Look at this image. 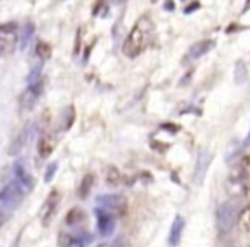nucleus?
I'll return each mask as SVG.
<instances>
[{
	"mask_svg": "<svg viewBox=\"0 0 250 247\" xmlns=\"http://www.w3.org/2000/svg\"><path fill=\"white\" fill-rule=\"evenodd\" d=\"M151 31H153V24L148 17H140L138 22L135 24V27L131 29V33L128 34L125 45H123V53L128 58H136L140 53H143V49L148 46Z\"/></svg>",
	"mask_w": 250,
	"mask_h": 247,
	"instance_id": "1",
	"label": "nucleus"
},
{
	"mask_svg": "<svg viewBox=\"0 0 250 247\" xmlns=\"http://www.w3.org/2000/svg\"><path fill=\"white\" fill-rule=\"evenodd\" d=\"M26 193L16 184V182H9L5 188L0 191V228L10 218L17 206L22 203Z\"/></svg>",
	"mask_w": 250,
	"mask_h": 247,
	"instance_id": "2",
	"label": "nucleus"
},
{
	"mask_svg": "<svg viewBox=\"0 0 250 247\" xmlns=\"http://www.w3.org/2000/svg\"><path fill=\"white\" fill-rule=\"evenodd\" d=\"M43 87H44L43 80H38V82L29 84V86H27V89L24 90L19 97V109L21 111H31V109L36 106L38 99H40L41 94H43Z\"/></svg>",
	"mask_w": 250,
	"mask_h": 247,
	"instance_id": "3",
	"label": "nucleus"
},
{
	"mask_svg": "<svg viewBox=\"0 0 250 247\" xmlns=\"http://www.w3.org/2000/svg\"><path fill=\"white\" fill-rule=\"evenodd\" d=\"M96 217H97V230H99V234L102 237H109L116 228L114 211L99 206L96 210Z\"/></svg>",
	"mask_w": 250,
	"mask_h": 247,
	"instance_id": "4",
	"label": "nucleus"
},
{
	"mask_svg": "<svg viewBox=\"0 0 250 247\" xmlns=\"http://www.w3.org/2000/svg\"><path fill=\"white\" fill-rule=\"evenodd\" d=\"M235 218H237V206L231 201L220 204V208H218V228L221 232L231 230V227L235 225Z\"/></svg>",
	"mask_w": 250,
	"mask_h": 247,
	"instance_id": "5",
	"label": "nucleus"
},
{
	"mask_svg": "<svg viewBox=\"0 0 250 247\" xmlns=\"http://www.w3.org/2000/svg\"><path fill=\"white\" fill-rule=\"evenodd\" d=\"M14 182H16V184L19 186L26 195L33 191V188H34L33 176L29 174V171L26 169L24 162H21V160L14 164Z\"/></svg>",
	"mask_w": 250,
	"mask_h": 247,
	"instance_id": "6",
	"label": "nucleus"
},
{
	"mask_svg": "<svg viewBox=\"0 0 250 247\" xmlns=\"http://www.w3.org/2000/svg\"><path fill=\"white\" fill-rule=\"evenodd\" d=\"M60 200H62V196H60L58 189H53L50 195H48L46 201L43 203V208H41V222H43V225H48L51 222V218L55 217L56 210H58Z\"/></svg>",
	"mask_w": 250,
	"mask_h": 247,
	"instance_id": "7",
	"label": "nucleus"
},
{
	"mask_svg": "<svg viewBox=\"0 0 250 247\" xmlns=\"http://www.w3.org/2000/svg\"><path fill=\"white\" fill-rule=\"evenodd\" d=\"M209 164H211V154L208 150H201L198 155V162H196L194 176H192L196 186H201L204 182V178H206V172H208Z\"/></svg>",
	"mask_w": 250,
	"mask_h": 247,
	"instance_id": "8",
	"label": "nucleus"
},
{
	"mask_svg": "<svg viewBox=\"0 0 250 247\" xmlns=\"http://www.w3.org/2000/svg\"><path fill=\"white\" fill-rule=\"evenodd\" d=\"M97 204L102 208H107L112 211H119L126 208V200L121 195H101L97 196Z\"/></svg>",
	"mask_w": 250,
	"mask_h": 247,
	"instance_id": "9",
	"label": "nucleus"
},
{
	"mask_svg": "<svg viewBox=\"0 0 250 247\" xmlns=\"http://www.w3.org/2000/svg\"><path fill=\"white\" fill-rule=\"evenodd\" d=\"M231 178L238 182H244V181H249L250 179V155H245L238 160L237 167L233 171V176Z\"/></svg>",
	"mask_w": 250,
	"mask_h": 247,
	"instance_id": "10",
	"label": "nucleus"
},
{
	"mask_svg": "<svg viewBox=\"0 0 250 247\" xmlns=\"http://www.w3.org/2000/svg\"><path fill=\"white\" fill-rule=\"evenodd\" d=\"M182 232H184V218L175 217L174 224H172V228H170V235H168V244L172 247L177 246L179 242H181Z\"/></svg>",
	"mask_w": 250,
	"mask_h": 247,
	"instance_id": "11",
	"label": "nucleus"
},
{
	"mask_svg": "<svg viewBox=\"0 0 250 247\" xmlns=\"http://www.w3.org/2000/svg\"><path fill=\"white\" fill-rule=\"evenodd\" d=\"M55 150V138L50 135L41 136V140L38 142V154L41 158H48Z\"/></svg>",
	"mask_w": 250,
	"mask_h": 247,
	"instance_id": "12",
	"label": "nucleus"
},
{
	"mask_svg": "<svg viewBox=\"0 0 250 247\" xmlns=\"http://www.w3.org/2000/svg\"><path fill=\"white\" fill-rule=\"evenodd\" d=\"M85 218H87V215L82 208H72V210L66 213L65 222L68 227H75V225H79V224H83Z\"/></svg>",
	"mask_w": 250,
	"mask_h": 247,
	"instance_id": "13",
	"label": "nucleus"
},
{
	"mask_svg": "<svg viewBox=\"0 0 250 247\" xmlns=\"http://www.w3.org/2000/svg\"><path fill=\"white\" fill-rule=\"evenodd\" d=\"M17 46V38L14 34H2L0 36V55L12 53Z\"/></svg>",
	"mask_w": 250,
	"mask_h": 247,
	"instance_id": "14",
	"label": "nucleus"
},
{
	"mask_svg": "<svg viewBox=\"0 0 250 247\" xmlns=\"http://www.w3.org/2000/svg\"><path fill=\"white\" fill-rule=\"evenodd\" d=\"M211 48V41L208 40H203V41H198V43H194L189 49V56L191 58H199V56H203L204 53H208Z\"/></svg>",
	"mask_w": 250,
	"mask_h": 247,
	"instance_id": "15",
	"label": "nucleus"
},
{
	"mask_svg": "<svg viewBox=\"0 0 250 247\" xmlns=\"http://www.w3.org/2000/svg\"><path fill=\"white\" fill-rule=\"evenodd\" d=\"M92 186H94V174H85L82 178V182H80V186H79V196L82 198V200H85V198L89 196Z\"/></svg>",
	"mask_w": 250,
	"mask_h": 247,
	"instance_id": "16",
	"label": "nucleus"
},
{
	"mask_svg": "<svg viewBox=\"0 0 250 247\" xmlns=\"http://www.w3.org/2000/svg\"><path fill=\"white\" fill-rule=\"evenodd\" d=\"M26 138H27V130H22V132L19 133V136L12 142V145H10V148H9V154L10 155H19L21 150H22V147L26 145Z\"/></svg>",
	"mask_w": 250,
	"mask_h": 247,
	"instance_id": "17",
	"label": "nucleus"
},
{
	"mask_svg": "<svg viewBox=\"0 0 250 247\" xmlns=\"http://www.w3.org/2000/svg\"><path fill=\"white\" fill-rule=\"evenodd\" d=\"M247 77H249V73H247V68H245L244 62L238 60L237 65H235V82H237L238 86H242V84H245Z\"/></svg>",
	"mask_w": 250,
	"mask_h": 247,
	"instance_id": "18",
	"label": "nucleus"
},
{
	"mask_svg": "<svg viewBox=\"0 0 250 247\" xmlns=\"http://www.w3.org/2000/svg\"><path fill=\"white\" fill-rule=\"evenodd\" d=\"M121 172L118 171L116 167H107V171H105V181H107V184L111 186H118L119 182H121Z\"/></svg>",
	"mask_w": 250,
	"mask_h": 247,
	"instance_id": "19",
	"label": "nucleus"
},
{
	"mask_svg": "<svg viewBox=\"0 0 250 247\" xmlns=\"http://www.w3.org/2000/svg\"><path fill=\"white\" fill-rule=\"evenodd\" d=\"M73 246H77V237H73L72 234L60 232L58 234V247H73Z\"/></svg>",
	"mask_w": 250,
	"mask_h": 247,
	"instance_id": "20",
	"label": "nucleus"
},
{
	"mask_svg": "<svg viewBox=\"0 0 250 247\" xmlns=\"http://www.w3.org/2000/svg\"><path fill=\"white\" fill-rule=\"evenodd\" d=\"M238 227L244 232H250V204L242 211L240 217H238Z\"/></svg>",
	"mask_w": 250,
	"mask_h": 247,
	"instance_id": "21",
	"label": "nucleus"
},
{
	"mask_svg": "<svg viewBox=\"0 0 250 247\" xmlns=\"http://www.w3.org/2000/svg\"><path fill=\"white\" fill-rule=\"evenodd\" d=\"M36 55L40 56L41 60H48L51 56V46L44 41H40L36 45Z\"/></svg>",
	"mask_w": 250,
	"mask_h": 247,
	"instance_id": "22",
	"label": "nucleus"
},
{
	"mask_svg": "<svg viewBox=\"0 0 250 247\" xmlns=\"http://www.w3.org/2000/svg\"><path fill=\"white\" fill-rule=\"evenodd\" d=\"M33 33H34V26H33V24H27L26 31H24V34H22V41H21V46H22V48L27 46V43H29V40H31V36H33Z\"/></svg>",
	"mask_w": 250,
	"mask_h": 247,
	"instance_id": "23",
	"label": "nucleus"
},
{
	"mask_svg": "<svg viewBox=\"0 0 250 247\" xmlns=\"http://www.w3.org/2000/svg\"><path fill=\"white\" fill-rule=\"evenodd\" d=\"M73 121H75V108L70 106V108L66 109V123L63 125V130H70V126L73 125Z\"/></svg>",
	"mask_w": 250,
	"mask_h": 247,
	"instance_id": "24",
	"label": "nucleus"
},
{
	"mask_svg": "<svg viewBox=\"0 0 250 247\" xmlns=\"http://www.w3.org/2000/svg\"><path fill=\"white\" fill-rule=\"evenodd\" d=\"M56 169H58V164L56 162H53V164L48 165V169H46V174H44V182H50L53 178H55V172H56Z\"/></svg>",
	"mask_w": 250,
	"mask_h": 247,
	"instance_id": "25",
	"label": "nucleus"
},
{
	"mask_svg": "<svg viewBox=\"0 0 250 247\" xmlns=\"http://www.w3.org/2000/svg\"><path fill=\"white\" fill-rule=\"evenodd\" d=\"M165 9H168V10L174 9V2H172V0H168V2H165Z\"/></svg>",
	"mask_w": 250,
	"mask_h": 247,
	"instance_id": "26",
	"label": "nucleus"
},
{
	"mask_svg": "<svg viewBox=\"0 0 250 247\" xmlns=\"http://www.w3.org/2000/svg\"><path fill=\"white\" fill-rule=\"evenodd\" d=\"M249 10H250V0H247V2H245V5H244V10H242V14L249 12Z\"/></svg>",
	"mask_w": 250,
	"mask_h": 247,
	"instance_id": "27",
	"label": "nucleus"
},
{
	"mask_svg": "<svg viewBox=\"0 0 250 247\" xmlns=\"http://www.w3.org/2000/svg\"><path fill=\"white\" fill-rule=\"evenodd\" d=\"M196 7H199V3H192V5H189L188 9H186V12H192V9H196Z\"/></svg>",
	"mask_w": 250,
	"mask_h": 247,
	"instance_id": "28",
	"label": "nucleus"
},
{
	"mask_svg": "<svg viewBox=\"0 0 250 247\" xmlns=\"http://www.w3.org/2000/svg\"><path fill=\"white\" fill-rule=\"evenodd\" d=\"M245 145H250V133H249V136H247V140H245Z\"/></svg>",
	"mask_w": 250,
	"mask_h": 247,
	"instance_id": "29",
	"label": "nucleus"
},
{
	"mask_svg": "<svg viewBox=\"0 0 250 247\" xmlns=\"http://www.w3.org/2000/svg\"><path fill=\"white\" fill-rule=\"evenodd\" d=\"M97 247H114V246H109V244H101V246H97Z\"/></svg>",
	"mask_w": 250,
	"mask_h": 247,
	"instance_id": "30",
	"label": "nucleus"
}]
</instances>
